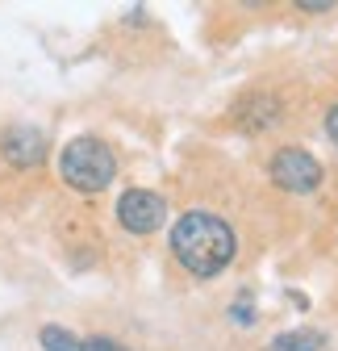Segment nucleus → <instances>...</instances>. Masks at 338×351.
<instances>
[{
    "label": "nucleus",
    "instance_id": "f257e3e1",
    "mask_svg": "<svg viewBox=\"0 0 338 351\" xmlns=\"http://www.w3.org/2000/svg\"><path fill=\"white\" fill-rule=\"evenodd\" d=\"M172 251L176 259L192 276H218L234 263V251H238V239H234V226L218 213H205V209H192L184 217H176L172 226Z\"/></svg>",
    "mask_w": 338,
    "mask_h": 351
},
{
    "label": "nucleus",
    "instance_id": "6e6552de",
    "mask_svg": "<svg viewBox=\"0 0 338 351\" xmlns=\"http://www.w3.org/2000/svg\"><path fill=\"white\" fill-rule=\"evenodd\" d=\"M230 318H234L238 326H250V322H255V310H250V293H242V297L230 305Z\"/></svg>",
    "mask_w": 338,
    "mask_h": 351
},
{
    "label": "nucleus",
    "instance_id": "423d86ee",
    "mask_svg": "<svg viewBox=\"0 0 338 351\" xmlns=\"http://www.w3.org/2000/svg\"><path fill=\"white\" fill-rule=\"evenodd\" d=\"M322 343H326V339H322L317 330H309V326H297V330H284V335H276L268 351H322Z\"/></svg>",
    "mask_w": 338,
    "mask_h": 351
},
{
    "label": "nucleus",
    "instance_id": "39448f33",
    "mask_svg": "<svg viewBox=\"0 0 338 351\" xmlns=\"http://www.w3.org/2000/svg\"><path fill=\"white\" fill-rule=\"evenodd\" d=\"M0 155L13 167H38L47 159V134L34 130V125H9L5 134H0Z\"/></svg>",
    "mask_w": 338,
    "mask_h": 351
},
{
    "label": "nucleus",
    "instance_id": "0eeeda50",
    "mask_svg": "<svg viewBox=\"0 0 338 351\" xmlns=\"http://www.w3.org/2000/svg\"><path fill=\"white\" fill-rule=\"evenodd\" d=\"M38 343H42V351H88V347H83V339H75L67 326H42L38 330Z\"/></svg>",
    "mask_w": 338,
    "mask_h": 351
},
{
    "label": "nucleus",
    "instance_id": "9b49d317",
    "mask_svg": "<svg viewBox=\"0 0 338 351\" xmlns=\"http://www.w3.org/2000/svg\"><path fill=\"white\" fill-rule=\"evenodd\" d=\"M301 9H305V13H326V9H334V5H330V0H301Z\"/></svg>",
    "mask_w": 338,
    "mask_h": 351
},
{
    "label": "nucleus",
    "instance_id": "9d476101",
    "mask_svg": "<svg viewBox=\"0 0 338 351\" xmlns=\"http://www.w3.org/2000/svg\"><path fill=\"white\" fill-rule=\"evenodd\" d=\"M326 134L338 143V105H330V113H326Z\"/></svg>",
    "mask_w": 338,
    "mask_h": 351
},
{
    "label": "nucleus",
    "instance_id": "f03ea898",
    "mask_svg": "<svg viewBox=\"0 0 338 351\" xmlns=\"http://www.w3.org/2000/svg\"><path fill=\"white\" fill-rule=\"evenodd\" d=\"M59 171H63V180L75 189V193H101L113 184V176H117V159L109 151V143L92 138V134H83V138H71L59 155Z\"/></svg>",
    "mask_w": 338,
    "mask_h": 351
},
{
    "label": "nucleus",
    "instance_id": "1a4fd4ad",
    "mask_svg": "<svg viewBox=\"0 0 338 351\" xmlns=\"http://www.w3.org/2000/svg\"><path fill=\"white\" fill-rule=\"evenodd\" d=\"M83 347H88V351H125L121 343H113V339H101V335H92V339H83Z\"/></svg>",
    "mask_w": 338,
    "mask_h": 351
},
{
    "label": "nucleus",
    "instance_id": "20e7f679",
    "mask_svg": "<svg viewBox=\"0 0 338 351\" xmlns=\"http://www.w3.org/2000/svg\"><path fill=\"white\" fill-rule=\"evenodd\" d=\"M117 222L130 234H155L167 222V201L151 189H125L117 197Z\"/></svg>",
    "mask_w": 338,
    "mask_h": 351
},
{
    "label": "nucleus",
    "instance_id": "7ed1b4c3",
    "mask_svg": "<svg viewBox=\"0 0 338 351\" xmlns=\"http://www.w3.org/2000/svg\"><path fill=\"white\" fill-rule=\"evenodd\" d=\"M272 184H280L284 193H317L322 189V180H326V171H322V163L309 155V151H301V147H284V151H276L272 155Z\"/></svg>",
    "mask_w": 338,
    "mask_h": 351
}]
</instances>
